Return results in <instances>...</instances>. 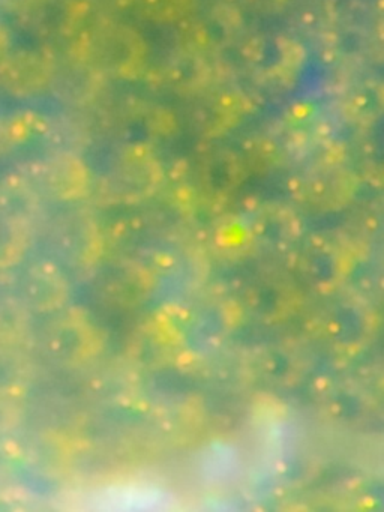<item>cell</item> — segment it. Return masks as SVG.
I'll list each match as a JSON object with an SVG mask.
<instances>
[]
</instances>
